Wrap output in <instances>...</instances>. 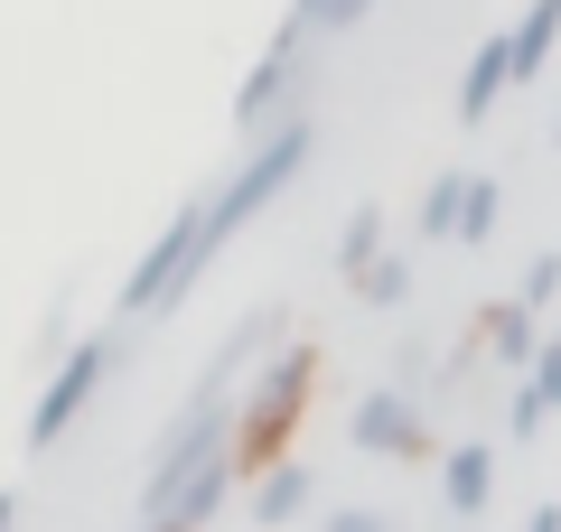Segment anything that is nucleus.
Segmentation results:
<instances>
[{"label":"nucleus","mask_w":561,"mask_h":532,"mask_svg":"<svg viewBox=\"0 0 561 532\" xmlns=\"http://www.w3.org/2000/svg\"><path fill=\"white\" fill-rule=\"evenodd\" d=\"M309 383H319V355L309 346H272L243 374V393H234V458H243V476H262L280 449H290V430H300V412H309Z\"/></svg>","instance_id":"1"},{"label":"nucleus","mask_w":561,"mask_h":532,"mask_svg":"<svg viewBox=\"0 0 561 532\" xmlns=\"http://www.w3.org/2000/svg\"><path fill=\"white\" fill-rule=\"evenodd\" d=\"M216 197H187L179 216L160 224V243L131 262V280H122V309L131 317H160V309H179L187 290H197V271H206V253H216Z\"/></svg>","instance_id":"2"},{"label":"nucleus","mask_w":561,"mask_h":532,"mask_svg":"<svg viewBox=\"0 0 561 532\" xmlns=\"http://www.w3.org/2000/svg\"><path fill=\"white\" fill-rule=\"evenodd\" d=\"M122 355H131V336H76V346H57V374L28 402V449H57V439L94 412V393L122 374Z\"/></svg>","instance_id":"3"},{"label":"nucleus","mask_w":561,"mask_h":532,"mask_svg":"<svg viewBox=\"0 0 561 532\" xmlns=\"http://www.w3.org/2000/svg\"><path fill=\"white\" fill-rule=\"evenodd\" d=\"M300 169H309V122H290V113H280L272 131L253 140V159H243V169H234V177L216 187V234H234V224H253L262 206H272L280 187L300 177Z\"/></svg>","instance_id":"4"},{"label":"nucleus","mask_w":561,"mask_h":532,"mask_svg":"<svg viewBox=\"0 0 561 532\" xmlns=\"http://www.w3.org/2000/svg\"><path fill=\"white\" fill-rule=\"evenodd\" d=\"M300 38H309V20H280L272 47L253 57V76L234 84V131H243V140H262V131L280 122V94H290V57H300Z\"/></svg>","instance_id":"5"},{"label":"nucleus","mask_w":561,"mask_h":532,"mask_svg":"<svg viewBox=\"0 0 561 532\" xmlns=\"http://www.w3.org/2000/svg\"><path fill=\"white\" fill-rule=\"evenodd\" d=\"M346 439H356L365 458H412V449H421V402L383 383V393H365V402H356V420H346Z\"/></svg>","instance_id":"6"},{"label":"nucleus","mask_w":561,"mask_h":532,"mask_svg":"<svg viewBox=\"0 0 561 532\" xmlns=\"http://www.w3.org/2000/svg\"><path fill=\"white\" fill-rule=\"evenodd\" d=\"M505 84H524L515 76V28H496V38L468 57V76H459V122H486L505 103Z\"/></svg>","instance_id":"7"},{"label":"nucleus","mask_w":561,"mask_h":532,"mask_svg":"<svg viewBox=\"0 0 561 532\" xmlns=\"http://www.w3.org/2000/svg\"><path fill=\"white\" fill-rule=\"evenodd\" d=\"M552 412H561V336H542V355L524 365V393H515V412H505V439H534Z\"/></svg>","instance_id":"8"},{"label":"nucleus","mask_w":561,"mask_h":532,"mask_svg":"<svg viewBox=\"0 0 561 532\" xmlns=\"http://www.w3.org/2000/svg\"><path fill=\"white\" fill-rule=\"evenodd\" d=\"M309 495H319V486H309V467H300V458H272V467L253 476V523H262V532L300 523V513H309Z\"/></svg>","instance_id":"9"},{"label":"nucleus","mask_w":561,"mask_h":532,"mask_svg":"<svg viewBox=\"0 0 561 532\" xmlns=\"http://www.w3.org/2000/svg\"><path fill=\"white\" fill-rule=\"evenodd\" d=\"M478 336H486V355H496V365H534V355H542L534 299H496V309L478 317Z\"/></svg>","instance_id":"10"},{"label":"nucleus","mask_w":561,"mask_h":532,"mask_svg":"<svg viewBox=\"0 0 561 532\" xmlns=\"http://www.w3.org/2000/svg\"><path fill=\"white\" fill-rule=\"evenodd\" d=\"M440 495H449V513H486V495H496V449H449L440 458Z\"/></svg>","instance_id":"11"},{"label":"nucleus","mask_w":561,"mask_h":532,"mask_svg":"<svg viewBox=\"0 0 561 532\" xmlns=\"http://www.w3.org/2000/svg\"><path fill=\"white\" fill-rule=\"evenodd\" d=\"M468 177H478V169H440L431 187H421V234H431V243H459V216H468Z\"/></svg>","instance_id":"12"},{"label":"nucleus","mask_w":561,"mask_h":532,"mask_svg":"<svg viewBox=\"0 0 561 532\" xmlns=\"http://www.w3.org/2000/svg\"><path fill=\"white\" fill-rule=\"evenodd\" d=\"M552 38H561V0H534V10L515 20V76H542Z\"/></svg>","instance_id":"13"},{"label":"nucleus","mask_w":561,"mask_h":532,"mask_svg":"<svg viewBox=\"0 0 561 532\" xmlns=\"http://www.w3.org/2000/svg\"><path fill=\"white\" fill-rule=\"evenodd\" d=\"M356 299H365V309H402V299H412V262H402V253H375V262L356 271Z\"/></svg>","instance_id":"14"},{"label":"nucleus","mask_w":561,"mask_h":532,"mask_svg":"<svg viewBox=\"0 0 561 532\" xmlns=\"http://www.w3.org/2000/svg\"><path fill=\"white\" fill-rule=\"evenodd\" d=\"M375 253H383V206H356V216H346V234H337V271L356 280Z\"/></svg>","instance_id":"15"},{"label":"nucleus","mask_w":561,"mask_h":532,"mask_svg":"<svg viewBox=\"0 0 561 532\" xmlns=\"http://www.w3.org/2000/svg\"><path fill=\"white\" fill-rule=\"evenodd\" d=\"M496 216H505L496 177H468V216H459V243H486V234H496Z\"/></svg>","instance_id":"16"},{"label":"nucleus","mask_w":561,"mask_h":532,"mask_svg":"<svg viewBox=\"0 0 561 532\" xmlns=\"http://www.w3.org/2000/svg\"><path fill=\"white\" fill-rule=\"evenodd\" d=\"M290 20H309V28H356V0H290Z\"/></svg>","instance_id":"17"},{"label":"nucleus","mask_w":561,"mask_h":532,"mask_svg":"<svg viewBox=\"0 0 561 532\" xmlns=\"http://www.w3.org/2000/svg\"><path fill=\"white\" fill-rule=\"evenodd\" d=\"M524 299H534V309H542V299H561V253H542L534 271H524Z\"/></svg>","instance_id":"18"},{"label":"nucleus","mask_w":561,"mask_h":532,"mask_svg":"<svg viewBox=\"0 0 561 532\" xmlns=\"http://www.w3.org/2000/svg\"><path fill=\"white\" fill-rule=\"evenodd\" d=\"M328 532H393V523H383L375 505H346V513H328Z\"/></svg>","instance_id":"19"},{"label":"nucleus","mask_w":561,"mask_h":532,"mask_svg":"<svg viewBox=\"0 0 561 532\" xmlns=\"http://www.w3.org/2000/svg\"><path fill=\"white\" fill-rule=\"evenodd\" d=\"M524 532H561V505H534V513H524Z\"/></svg>","instance_id":"20"},{"label":"nucleus","mask_w":561,"mask_h":532,"mask_svg":"<svg viewBox=\"0 0 561 532\" xmlns=\"http://www.w3.org/2000/svg\"><path fill=\"white\" fill-rule=\"evenodd\" d=\"M10 523H20V495H10V486H0V532H10Z\"/></svg>","instance_id":"21"},{"label":"nucleus","mask_w":561,"mask_h":532,"mask_svg":"<svg viewBox=\"0 0 561 532\" xmlns=\"http://www.w3.org/2000/svg\"><path fill=\"white\" fill-rule=\"evenodd\" d=\"M552 150H561V113H552Z\"/></svg>","instance_id":"22"}]
</instances>
